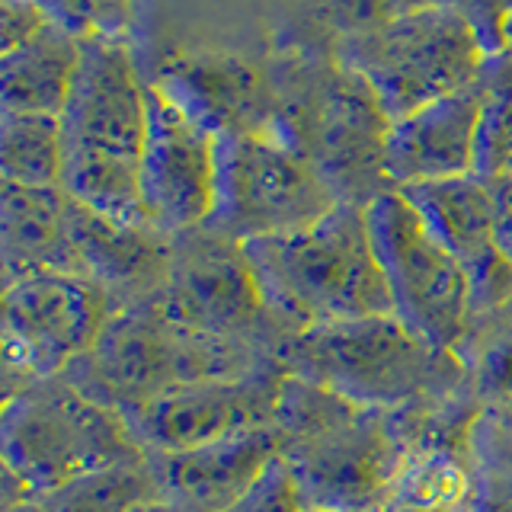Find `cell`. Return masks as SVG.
<instances>
[{
  "label": "cell",
  "instance_id": "1",
  "mask_svg": "<svg viewBox=\"0 0 512 512\" xmlns=\"http://www.w3.org/2000/svg\"><path fill=\"white\" fill-rule=\"evenodd\" d=\"M58 119L64 192L100 215L148 224L141 205L148 87L125 45L106 36H80V68Z\"/></svg>",
  "mask_w": 512,
  "mask_h": 512
},
{
  "label": "cell",
  "instance_id": "2",
  "mask_svg": "<svg viewBox=\"0 0 512 512\" xmlns=\"http://www.w3.org/2000/svg\"><path fill=\"white\" fill-rule=\"evenodd\" d=\"M272 320L288 330L394 314L365 205L340 202L301 231L244 244Z\"/></svg>",
  "mask_w": 512,
  "mask_h": 512
},
{
  "label": "cell",
  "instance_id": "3",
  "mask_svg": "<svg viewBox=\"0 0 512 512\" xmlns=\"http://www.w3.org/2000/svg\"><path fill=\"white\" fill-rule=\"evenodd\" d=\"M282 375L317 384L368 410L452 391L458 356L429 346L394 314L336 320L279 336Z\"/></svg>",
  "mask_w": 512,
  "mask_h": 512
},
{
  "label": "cell",
  "instance_id": "4",
  "mask_svg": "<svg viewBox=\"0 0 512 512\" xmlns=\"http://www.w3.org/2000/svg\"><path fill=\"white\" fill-rule=\"evenodd\" d=\"M276 426L314 509H378L400 468L397 439L378 410L285 375Z\"/></svg>",
  "mask_w": 512,
  "mask_h": 512
},
{
  "label": "cell",
  "instance_id": "5",
  "mask_svg": "<svg viewBox=\"0 0 512 512\" xmlns=\"http://www.w3.org/2000/svg\"><path fill=\"white\" fill-rule=\"evenodd\" d=\"M148 461L128 416L74 381L48 378L7 397L4 471L32 496H48L93 471Z\"/></svg>",
  "mask_w": 512,
  "mask_h": 512
},
{
  "label": "cell",
  "instance_id": "6",
  "mask_svg": "<svg viewBox=\"0 0 512 512\" xmlns=\"http://www.w3.org/2000/svg\"><path fill=\"white\" fill-rule=\"evenodd\" d=\"M71 372L80 391L125 413L176 384L247 375L256 368L244 343L189 330L154 304H138L112 317L100 343Z\"/></svg>",
  "mask_w": 512,
  "mask_h": 512
},
{
  "label": "cell",
  "instance_id": "7",
  "mask_svg": "<svg viewBox=\"0 0 512 512\" xmlns=\"http://www.w3.org/2000/svg\"><path fill=\"white\" fill-rule=\"evenodd\" d=\"M484 58L474 26L448 0L378 29L349 32L343 52V64L365 80L391 122L468 90Z\"/></svg>",
  "mask_w": 512,
  "mask_h": 512
},
{
  "label": "cell",
  "instance_id": "8",
  "mask_svg": "<svg viewBox=\"0 0 512 512\" xmlns=\"http://www.w3.org/2000/svg\"><path fill=\"white\" fill-rule=\"evenodd\" d=\"M365 221L388 282L394 317L429 346L458 356L474 317L471 285L461 263L400 189H384L368 202Z\"/></svg>",
  "mask_w": 512,
  "mask_h": 512
},
{
  "label": "cell",
  "instance_id": "9",
  "mask_svg": "<svg viewBox=\"0 0 512 512\" xmlns=\"http://www.w3.org/2000/svg\"><path fill=\"white\" fill-rule=\"evenodd\" d=\"M340 205L314 160L276 128L218 141L212 228L247 240L301 231Z\"/></svg>",
  "mask_w": 512,
  "mask_h": 512
},
{
  "label": "cell",
  "instance_id": "10",
  "mask_svg": "<svg viewBox=\"0 0 512 512\" xmlns=\"http://www.w3.org/2000/svg\"><path fill=\"white\" fill-rule=\"evenodd\" d=\"M119 304L100 282L80 272H36L4 288L7 381L23 388L58 378L100 343ZM20 388V391H23Z\"/></svg>",
  "mask_w": 512,
  "mask_h": 512
},
{
  "label": "cell",
  "instance_id": "11",
  "mask_svg": "<svg viewBox=\"0 0 512 512\" xmlns=\"http://www.w3.org/2000/svg\"><path fill=\"white\" fill-rule=\"evenodd\" d=\"M148 304L189 330L237 343L272 320L244 244L212 224L170 237L167 282Z\"/></svg>",
  "mask_w": 512,
  "mask_h": 512
},
{
  "label": "cell",
  "instance_id": "12",
  "mask_svg": "<svg viewBox=\"0 0 512 512\" xmlns=\"http://www.w3.org/2000/svg\"><path fill=\"white\" fill-rule=\"evenodd\" d=\"M218 135L173 103L157 84L148 87V138L141 157L144 218L176 237L212 221L218 196Z\"/></svg>",
  "mask_w": 512,
  "mask_h": 512
},
{
  "label": "cell",
  "instance_id": "13",
  "mask_svg": "<svg viewBox=\"0 0 512 512\" xmlns=\"http://www.w3.org/2000/svg\"><path fill=\"white\" fill-rule=\"evenodd\" d=\"M285 375L247 372L228 378H205L157 394L125 410L144 452L170 455L221 442L240 432L276 423Z\"/></svg>",
  "mask_w": 512,
  "mask_h": 512
},
{
  "label": "cell",
  "instance_id": "14",
  "mask_svg": "<svg viewBox=\"0 0 512 512\" xmlns=\"http://www.w3.org/2000/svg\"><path fill=\"white\" fill-rule=\"evenodd\" d=\"M391 119L368 90L365 80L349 71H336L311 93L308 109V138L301 151L314 160L320 176L330 183L340 202L365 205L362 192L381 196L378 180L384 176V138H388Z\"/></svg>",
  "mask_w": 512,
  "mask_h": 512
},
{
  "label": "cell",
  "instance_id": "15",
  "mask_svg": "<svg viewBox=\"0 0 512 512\" xmlns=\"http://www.w3.org/2000/svg\"><path fill=\"white\" fill-rule=\"evenodd\" d=\"M423 215L448 253L461 263L471 285V314H493L512 301V260L496 244L493 199L484 176L468 173L458 180L400 189Z\"/></svg>",
  "mask_w": 512,
  "mask_h": 512
},
{
  "label": "cell",
  "instance_id": "16",
  "mask_svg": "<svg viewBox=\"0 0 512 512\" xmlns=\"http://www.w3.org/2000/svg\"><path fill=\"white\" fill-rule=\"evenodd\" d=\"M285 455L279 426H263L240 436L208 442L170 455H151L160 496L186 512H224L237 503L272 461Z\"/></svg>",
  "mask_w": 512,
  "mask_h": 512
},
{
  "label": "cell",
  "instance_id": "17",
  "mask_svg": "<svg viewBox=\"0 0 512 512\" xmlns=\"http://www.w3.org/2000/svg\"><path fill=\"white\" fill-rule=\"evenodd\" d=\"M477 167V90L445 96L391 122L384 176L391 189L458 180Z\"/></svg>",
  "mask_w": 512,
  "mask_h": 512
},
{
  "label": "cell",
  "instance_id": "18",
  "mask_svg": "<svg viewBox=\"0 0 512 512\" xmlns=\"http://www.w3.org/2000/svg\"><path fill=\"white\" fill-rule=\"evenodd\" d=\"M74 205L77 202L64 192V186L4 183V196H0L4 285L36 272H80Z\"/></svg>",
  "mask_w": 512,
  "mask_h": 512
},
{
  "label": "cell",
  "instance_id": "19",
  "mask_svg": "<svg viewBox=\"0 0 512 512\" xmlns=\"http://www.w3.org/2000/svg\"><path fill=\"white\" fill-rule=\"evenodd\" d=\"M173 103H180L189 116L208 125L218 138L250 135L272 128L266 122L269 100L250 71L224 61H192L167 74L164 84H157Z\"/></svg>",
  "mask_w": 512,
  "mask_h": 512
},
{
  "label": "cell",
  "instance_id": "20",
  "mask_svg": "<svg viewBox=\"0 0 512 512\" xmlns=\"http://www.w3.org/2000/svg\"><path fill=\"white\" fill-rule=\"evenodd\" d=\"M80 68V36L71 26L48 23L39 36L4 55L0 64V96L4 112L61 116L68 106L74 77Z\"/></svg>",
  "mask_w": 512,
  "mask_h": 512
},
{
  "label": "cell",
  "instance_id": "21",
  "mask_svg": "<svg viewBox=\"0 0 512 512\" xmlns=\"http://www.w3.org/2000/svg\"><path fill=\"white\" fill-rule=\"evenodd\" d=\"M468 474L455 455L423 448L400 461L375 512H468Z\"/></svg>",
  "mask_w": 512,
  "mask_h": 512
},
{
  "label": "cell",
  "instance_id": "22",
  "mask_svg": "<svg viewBox=\"0 0 512 512\" xmlns=\"http://www.w3.org/2000/svg\"><path fill=\"white\" fill-rule=\"evenodd\" d=\"M0 173L16 186H61L64 138L58 116L4 112L0 119Z\"/></svg>",
  "mask_w": 512,
  "mask_h": 512
},
{
  "label": "cell",
  "instance_id": "23",
  "mask_svg": "<svg viewBox=\"0 0 512 512\" xmlns=\"http://www.w3.org/2000/svg\"><path fill=\"white\" fill-rule=\"evenodd\" d=\"M477 167L490 180L512 170V48L484 58L477 80Z\"/></svg>",
  "mask_w": 512,
  "mask_h": 512
},
{
  "label": "cell",
  "instance_id": "24",
  "mask_svg": "<svg viewBox=\"0 0 512 512\" xmlns=\"http://www.w3.org/2000/svg\"><path fill=\"white\" fill-rule=\"evenodd\" d=\"M157 493L160 490L148 461L84 474L39 500L45 503V512H128L135 503Z\"/></svg>",
  "mask_w": 512,
  "mask_h": 512
},
{
  "label": "cell",
  "instance_id": "25",
  "mask_svg": "<svg viewBox=\"0 0 512 512\" xmlns=\"http://www.w3.org/2000/svg\"><path fill=\"white\" fill-rule=\"evenodd\" d=\"M311 509L314 506L308 500V493H304L295 468L282 455L279 461H272L266 474L224 512H311Z\"/></svg>",
  "mask_w": 512,
  "mask_h": 512
},
{
  "label": "cell",
  "instance_id": "26",
  "mask_svg": "<svg viewBox=\"0 0 512 512\" xmlns=\"http://www.w3.org/2000/svg\"><path fill=\"white\" fill-rule=\"evenodd\" d=\"M448 4L458 7L464 13V20L474 26L487 55L500 52L506 26L512 20V0H448Z\"/></svg>",
  "mask_w": 512,
  "mask_h": 512
},
{
  "label": "cell",
  "instance_id": "27",
  "mask_svg": "<svg viewBox=\"0 0 512 512\" xmlns=\"http://www.w3.org/2000/svg\"><path fill=\"white\" fill-rule=\"evenodd\" d=\"M432 4H439V0H343V16L349 32H365L384 23L404 20V16Z\"/></svg>",
  "mask_w": 512,
  "mask_h": 512
},
{
  "label": "cell",
  "instance_id": "28",
  "mask_svg": "<svg viewBox=\"0 0 512 512\" xmlns=\"http://www.w3.org/2000/svg\"><path fill=\"white\" fill-rule=\"evenodd\" d=\"M52 23L36 0H4V26H0V36H4V55L20 48L23 42H29L32 36Z\"/></svg>",
  "mask_w": 512,
  "mask_h": 512
},
{
  "label": "cell",
  "instance_id": "29",
  "mask_svg": "<svg viewBox=\"0 0 512 512\" xmlns=\"http://www.w3.org/2000/svg\"><path fill=\"white\" fill-rule=\"evenodd\" d=\"M480 384L496 397H512V330L493 336L480 352Z\"/></svg>",
  "mask_w": 512,
  "mask_h": 512
},
{
  "label": "cell",
  "instance_id": "30",
  "mask_svg": "<svg viewBox=\"0 0 512 512\" xmlns=\"http://www.w3.org/2000/svg\"><path fill=\"white\" fill-rule=\"evenodd\" d=\"M490 199H493V231L496 244L512 260V170L490 176Z\"/></svg>",
  "mask_w": 512,
  "mask_h": 512
},
{
  "label": "cell",
  "instance_id": "31",
  "mask_svg": "<svg viewBox=\"0 0 512 512\" xmlns=\"http://www.w3.org/2000/svg\"><path fill=\"white\" fill-rule=\"evenodd\" d=\"M128 512H186V509H180L173 500H167V496H148V500H141V503H135Z\"/></svg>",
  "mask_w": 512,
  "mask_h": 512
},
{
  "label": "cell",
  "instance_id": "32",
  "mask_svg": "<svg viewBox=\"0 0 512 512\" xmlns=\"http://www.w3.org/2000/svg\"><path fill=\"white\" fill-rule=\"evenodd\" d=\"M4 512H45V503L39 500V496H32V500H23L16 506H7Z\"/></svg>",
  "mask_w": 512,
  "mask_h": 512
},
{
  "label": "cell",
  "instance_id": "33",
  "mask_svg": "<svg viewBox=\"0 0 512 512\" xmlns=\"http://www.w3.org/2000/svg\"><path fill=\"white\" fill-rule=\"evenodd\" d=\"M503 48H512V20L506 26V36H503Z\"/></svg>",
  "mask_w": 512,
  "mask_h": 512
},
{
  "label": "cell",
  "instance_id": "34",
  "mask_svg": "<svg viewBox=\"0 0 512 512\" xmlns=\"http://www.w3.org/2000/svg\"><path fill=\"white\" fill-rule=\"evenodd\" d=\"M311 512H349V509H311Z\"/></svg>",
  "mask_w": 512,
  "mask_h": 512
}]
</instances>
